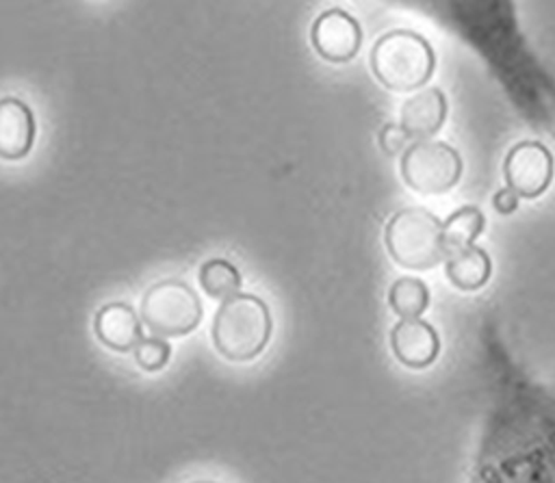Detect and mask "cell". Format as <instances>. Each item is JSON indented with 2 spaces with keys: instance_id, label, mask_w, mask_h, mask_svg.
Wrapping results in <instances>:
<instances>
[{
  "instance_id": "obj_3",
  "label": "cell",
  "mask_w": 555,
  "mask_h": 483,
  "mask_svg": "<svg viewBox=\"0 0 555 483\" xmlns=\"http://www.w3.org/2000/svg\"><path fill=\"white\" fill-rule=\"evenodd\" d=\"M390 258L410 271H425L447 256L440 219L425 208H403L390 217L384 232Z\"/></svg>"
},
{
  "instance_id": "obj_14",
  "label": "cell",
  "mask_w": 555,
  "mask_h": 483,
  "mask_svg": "<svg viewBox=\"0 0 555 483\" xmlns=\"http://www.w3.org/2000/svg\"><path fill=\"white\" fill-rule=\"evenodd\" d=\"M199 284L208 297L225 301L238 295L241 273L232 262L223 258H210L199 269Z\"/></svg>"
},
{
  "instance_id": "obj_13",
  "label": "cell",
  "mask_w": 555,
  "mask_h": 483,
  "mask_svg": "<svg viewBox=\"0 0 555 483\" xmlns=\"http://www.w3.org/2000/svg\"><path fill=\"white\" fill-rule=\"evenodd\" d=\"M483 212L477 206H462L442 221V243L447 256L473 247L483 230Z\"/></svg>"
},
{
  "instance_id": "obj_16",
  "label": "cell",
  "mask_w": 555,
  "mask_h": 483,
  "mask_svg": "<svg viewBox=\"0 0 555 483\" xmlns=\"http://www.w3.org/2000/svg\"><path fill=\"white\" fill-rule=\"evenodd\" d=\"M169 355H171V347L167 340L163 338H143L137 349H134V360L137 364L147 370V373H156L160 368H165V364L169 362Z\"/></svg>"
},
{
  "instance_id": "obj_6",
  "label": "cell",
  "mask_w": 555,
  "mask_h": 483,
  "mask_svg": "<svg viewBox=\"0 0 555 483\" xmlns=\"http://www.w3.org/2000/svg\"><path fill=\"white\" fill-rule=\"evenodd\" d=\"M503 175L518 197H538L553 180V154L538 141H520L507 152Z\"/></svg>"
},
{
  "instance_id": "obj_17",
  "label": "cell",
  "mask_w": 555,
  "mask_h": 483,
  "mask_svg": "<svg viewBox=\"0 0 555 483\" xmlns=\"http://www.w3.org/2000/svg\"><path fill=\"white\" fill-rule=\"evenodd\" d=\"M410 136L405 134V130L401 128V123H386L382 130H379V147L384 154L388 156H397V154H405V149L410 147L408 145Z\"/></svg>"
},
{
  "instance_id": "obj_19",
  "label": "cell",
  "mask_w": 555,
  "mask_h": 483,
  "mask_svg": "<svg viewBox=\"0 0 555 483\" xmlns=\"http://www.w3.org/2000/svg\"><path fill=\"white\" fill-rule=\"evenodd\" d=\"M193 483H212V481H193Z\"/></svg>"
},
{
  "instance_id": "obj_15",
  "label": "cell",
  "mask_w": 555,
  "mask_h": 483,
  "mask_svg": "<svg viewBox=\"0 0 555 483\" xmlns=\"http://www.w3.org/2000/svg\"><path fill=\"white\" fill-rule=\"evenodd\" d=\"M388 303L401 318H418L429 303V290L418 277H401L390 286Z\"/></svg>"
},
{
  "instance_id": "obj_4",
  "label": "cell",
  "mask_w": 555,
  "mask_h": 483,
  "mask_svg": "<svg viewBox=\"0 0 555 483\" xmlns=\"http://www.w3.org/2000/svg\"><path fill=\"white\" fill-rule=\"evenodd\" d=\"M139 316L156 336L176 338L191 334L202 321L197 292L180 279H165L147 288L141 299Z\"/></svg>"
},
{
  "instance_id": "obj_10",
  "label": "cell",
  "mask_w": 555,
  "mask_h": 483,
  "mask_svg": "<svg viewBox=\"0 0 555 483\" xmlns=\"http://www.w3.org/2000/svg\"><path fill=\"white\" fill-rule=\"evenodd\" d=\"M95 336L98 340L119 353H126L130 349H137V344L143 340L141 321L139 314L121 301L106 303L95 314Z\"/></svg>"
},
{
  "instance_id": "obj_2",
  "label": "cell",
  "mask_w": 555,
  "mask_h": 483,
  "mask_svg": "<svg viewBox=\"0 0 555 483\" xmlns=\"http://www.w3.org/2000/svg\"><path fill=\"white\" fill-rule=\"evenodd\" d=\"M436 56L425 37L414 30L384 32L371 50V69L388 91H414L431 78Z\"/></svg>"
},
{
  "instance_id": "obj_1",
  "label": "cell",
  "mask_w": 555,
  "mask_h": 483,
  "mask_svg": "<svg viewBox=\"0 0 555 483\" xmlns=\"http://www.w3.org/2000/svg\"><path fill=\"white\" fill-rule=\"evenodd\" d=\"M271 312L256 295L238 292L225 299L212 318V344L230 362L260 355L271 336Z\"/></svg>"
},
{
  "instance_id": "obj_7",
  "label": "cell",
  "mask_w": 555,
  "mask_h": 483,
  "mask_svg": "<svg viewBox=\"0 0 555 483\" xmlns=\"http://www.w3.org/2000/svg\"><path fill=\"white\" fill-rule=\"evenodd\" d=\"M310 41L321 58L330 63H347L360 50L362 30L353 15L340 9H330L314 19Z\"/></svg>"
},
{
  "instance_id": "obj_9",
  "label": "cell",
  "mask_w": 555,
  "mask_h": 483,
  "mask_svg": "<svg viewBox=\"0 0 555 483\" xmlns=\"http://www.w3.org/2000/svg\"><path fill=\"white\" fill-rule=\"evenodd\" d=\"M447 119V97L438 87H427L401 106V128L410 139L429 141Z\"/></svg>"
},
{
  "instance_id": "obj_8",
  "label": "cell",
  "mask_w": 555,
  "mask_h": 483,
  "mask_svg": "<svg viewBox=\"0 0 555 483\" xmlns=\"http://www.w3.org/2000/svg\"><path fill=\"white\" fill-rule=\"evenodd\" d=\"M390 347L403 366L425 368L438 357L440 340L429 323L421 318H401L390 331Z\"/></svg>"
},
{
  "instance_id": "obj_5",
  "label": "cell",
  "mask_w": 555,
  "mask_h": 483,
  "mask_svg": "<svg viewBox=\"0 0 555 483\" xmlns=\"http://www.w3.org/2000/svg\"><path fill=\"white\" fill-rule=\"evenodd\" d=\"M462 175V158L442 141H414L401 156L403 182L423 195H438L455 186Z\"/></svg>"
},
{
  "instance_id": "obj_12",
  "label": "cell",
  "mask_w": 555,
  "mask_h": 483,
  "mask_svg": "<svg viewBox=\"0 0 555 483\" xmlns=\"http://www.w3.org/2000/svg\"><path fill=\"white\" fill-rule=\"evenodd\" d=\"M444 271H447L449 282L455 288L470 292V290L481 288L488 282L490 271H492V262H490V256L481 247L473 245L464 251L447 256Z\"/></svg>"
},
{
  "instance_id": "obj_18",
  "label": "cell",
  "mask_w": 555,
  "mask_h": 483,
  "mask_svg": "<svg viewBox=\"0 0 555 483\" xmlns=\"http://www.w3.org/2000/svg\"><path fill=\"white\" fill-rule=\"evenodd\" d=\"M492 206L496 212L501 214H512L516 208H518V195L512 191V188H501L494 193L492 197Z\"/></svg>"
},
{
  "instance_id": "obj_11",
  "label": "cell",
  "mask_w": 555,
  "mask_h": 483,
  "mask_svg": "<svg viewBox=\"0 0 555 483\" xmlns=\"http://www.w3.org/2000/svg\"><path fill=\"white\" fill-rule=\"evenodd\" d=\"M35 141V117L17 97L0 102V156L4 160L24 158Z\"/></svg>"
}]
</instances>
